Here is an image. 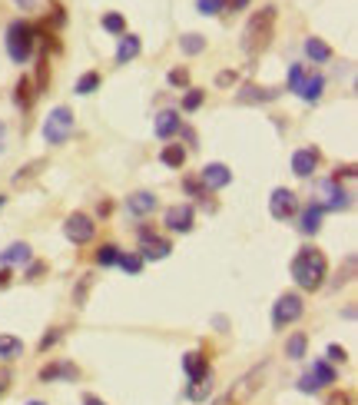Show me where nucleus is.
<instances>
[{"label": "nucleus", "mask_w": 358, "mask_h": 405, "mask_svg": "<svg viewBox=\"0 0 358 405\" xmlns=\"http://www.w3.org/2000/svg\"><path fill=\"white\" fill-rule=\"evenodd\" d=\"M325 276H328V263L325 256L312 249V246H302L292 259V279L302 292H315V289H322L325 286Z\"/></svg>", "instance_id": "nucleus-1"}, {"label": "nucleus", "mask_w": 358, "mask_h": 405, "mask_svg": "<svg viewBox=\"0 0 358 405\" xmlns=\"http://www.w3.org/2000/svg\"><path fill=\"white\" fill-rule=\"evenodd\" d=\"M272 24H275V7H262L259 14L249 17V24L242 31V50L249 57H259L268 47V40H272Z\"/></svg>", "instance_id": "nucleus-2"}, {"label": "nucleus", "mask_w": 358, "mask_h": 405, "mask_svg": "<svg viewBox=\"0 0 358 405\" xmlns=\"http://www.w3.org/2000/svg\"><path fill=\"white\" fill-rule=\"evenodd\" d=\"M266 372H268V362H259V365H253V369L242 375V379H239L236 386L225 392V395L216 405H246L255 395V392L266 386Z\"/></svg>", "instance_id": "nucleus-3"}, {"label": "nucleus", "mask_w": 358, "mask_h": 405, "mask_svg": "<svg viewBox=\"0 0 358 405\" xmlns=\"http://www.w3.org/2000/svg\"><path fill=\"white\" fill-rule=\"evenodd\" d=\"M33 44H37V33L27 20H14L7 27V53L14 63H27L30 53H33Z\"/></svg>", "instance_id": "nucleus-4"}, {"label": "nucleus", "mask_w": 358, "mask_h": 405, "mask_svg": "<svg viewBox=\"0 0 358 405\" xmlns=\"http://www.w3.org/2000/svg\"><path fill=\"white\" fill-rule=\"evenodd\" d=\"M74 133V113H70V106H57V110H50V117L44 120V140L50 147H63L67 140Z\"/></svg>", "instance_id": "nucleus-5"}, {"label": "nucleus", "mask_w": 358, "mask_h": 405, "mask_svg": "<svg viewBox=\"0 0 358 405\" xmlns=\"http://www.w3.org/2000/svg\"><path fill=\"white\" fill-rule=\"evenodd\" d=\"M302 313H305L302 296H298V292H282V296L275 299V306H272V326H275V329H289L292 322L302 319Z\"/></svg>", "instance_id": "nucleus-6"}, {"label": "nucleus", "mask_w": 358, "mask_h": 405, "mask_svg": "<svg viewBox=\"0 0 358 405\" xmlns=\"http://www.w3.org/2000/svg\"><path fill=\"white\" fill-rule=\"evenodd\" d=\"M315 203L322 206V213H345L348 206H352V193L345 190L342 183L325 180L322 186H318V199H315Z\"/></svg>", "instance_id": "nucleus-7"}, {"label": "nucleus", "mask_w": 358, "mask_h": 405, "mask_svg": "<svg viewBox=\"0 0 358 405\" xmlns=\"http://www.w3.org/2000/svg\"><path fill=\"white\" fill-rule=\"evenodd\" d=\"M63 236L70 242H76V246H83V242H90L96 236V223L90 220L87 213H70L67 223H63Z\"/></svg>", "instance_id": "nucleus-8"}, {"label": "nucleus", "mask_w": 358, "mask_h": 405, "mask_svg": "<svg viewBox=\"0 0 358 405\" xmlns=\"http://www.w3.org/2000/svg\"><path fill=\"white\" fill-rule=\"evenodd\" d=\"M335 379H339V375H335V369H332L328 362L318 359L309 372L298 379V392H318V389H325V386H332Z\"/></svg>", "instance_id": "nucleus-9"}, {"label": "nucleus", "mask_w": 358, "mask_h": 405, "mask_svg": "<svg viewBox=\"0 0 358 405\" xmlns=\"http://www.w3.org/2000/svg\"><path fill=\"white\" fill-rule=\"evenodd\" d=\"M268 213L275 216V220H292L298 213V196L292 193V190H285V186H279V190H272V196H268Z\"/></svg>", "instance_id": "nucleus-10"}, {"label": "nucleus", "mask_w": 358, "mask_h": 405, "mask_svg": "<svg viewBox=\"0 0 358 405\" xmlns=\"http://www.w3.org/2000/svg\"><path fill=\"white\" fill-rule=\"evenodd\" d=\"M169 240H163V236H156L149 226H143L139 229V259H166L169 256Z\"/></svg>", "instance_id": "nucleus-11"}, {"label": "nucleus", "mask_w": 358, "mask_h": 405, "mask_svg": "<svg viewBox=\"0 0 358 405\" xmlns=\"http://www.w3.org/2000/svg\"><path fill=\"white\" fill-rule=\"evenodd\" d=\"M193 220H196L193 203H176V206H169L163 216L166 229H173V233H189V229H193Z\"/></svg>", "instance_id": "nucleus-12"}, {"label": "nucleus", "mask_w": 358, "mask_h": 405, "mask_svg": "<svg viewBox=\"0 0 358 405\" xmlns=\"http://www.w3.org/2000/svg\"><path fill=\"white\" fill-rule=\"evenodd\" d=\"M199 183H203V190H223L232 183V170L225 163H206L199 173Z\"/></svg>", "instance_id": "nucleus-13"}, {"label": "nucleus", "mask_w": 358, "mask_h": 405, "mask_svg": "<svg viewBox=\"0 0 358 405\" xmlns=\"http://www.w3.org/2000/svg\"><path fill=\"white\" fill-rule=\"evenodd\" d=\"M318 163H322V153L315 150V147H302V150H296V156H292V173L302 176V180H309Z\"/></svg>", "instance_id": "nucleus-14"}, {"label": "nucleus", "mask_w": 358, "mask_h": 405, "mask_svg": "<svg viewBox=\"0 0 358 405\" xmlns=\"http://www.w3.org/2000/svg\"><path fill=\"white\" fill-rule=\"evenodd\" d=\"M57 379H63V382H76L80 379V369H76L74 362H50V365H44L40 369V382H57Z\"/></svg>", "instance_id": "nucleus-15"}, {"label": "nucleus", "mask_w": 358, "mask_h": 405, "mask_svg": "<svg viewBox=\"0 0 358 405\" xmlns=\"http://www.w3.org/2000/svg\"><path fill=\"white\" fill-rule=\"evenodd\" d=\"M282 90H272V87H255V83H246L242 90L236 93V104H272L279 100Z\"/></svg>", "instance_id": "nucleus-16"}, {"label": "nucleus", "mask_w": 358, "mask_h": 405, "mask_svg": "<svg viewBox=\"0 0 358 405\" xmlns=\"http://www.w3.org/2000/svg\"><path fill=\"white\" fill-rule=\"evenodd\" d=\"M156 136L160 140H169V136H176L182 130V117H179L176 110H163V113H156Z\"/></svg>", "instance_id": "nucleus-17"}, {"label": "nucleus", "mask_w": 358, "mask_h": 405, "mask_svg": "<svg viewBox=\"0 0 358 405\" xmlns=\"http://www.w3.org/2000/svg\"><path fill=\"white\" fill-rule=\"evenodd\" d=\"M182 369H186V375H189V382H199V379H209V359L203 356V352H186L182 356Z\"/></svg>", "instance_id": "nucleus-18"}, {"label": "nucleus", "mask_w": 358, "mask_h": 405, "mask_svg": "<svg viewBox=\"0 0 358 405\" xmlns=\"http://www.w3.org/2000/svg\"><path fill=\"white\" fill-rule=\"evenodd\" d=\"M322 90H325V76L322 74H305L302 87H298V97H302L305 104H318V100H322Z\"/></svg>", "instance_id": "nucleus-19"}, {"label": "nucleus", "mask_w": 358, "mask_h": 405, "mask_svg": "<svg viewBox=\"0 0 358 405\" xmlns=\"http://www.w3.org/2000/svg\"><path fill=\"white\" fill-rule=\"evenodd\" d=\"M139 50H143V40H139L136 33H123V37H119V47H117V63L123 67V63L136 60Z\"/></svg>", "instance_id": "nucleus-20"}, {"label": "nucleus", "mask_w": 358, "mask_h": 405, "mask_svg": "<svg viewBox=\"0 0 358 405\" xmlns=\"http://www.w3.org/2000/svg\"><path fill=\"white\" fill-rule=\"evenodd\" d=\"M322 216H325V213H322V206H318V203H309V206L302 210V220H298V229H302L305 236H315V233L322 229Z\"/></svg>", "instance_id": "nucleus-21"}, {"label": "nucleus", "mask_w": 358, "mask_h": 405, "mask_svg": "<svg viewBox=\"0 0 358 405\" xmlns=\"http://www.w3.org/2000/svg\"><path fill=\"white\" fill-rule=\"evenodd\" d=\"M0 263H3V266H27L30 246L27 242H10L7 249H0Z\"/></svg>", "instance_id": "nucleus-22"}, {"label": "nucleus", "mask_w": 358, "mask_h": 405, "mask_svg": "<svg viewBox=\"0 0 358 405\" xmlns=\"http://www.w3.org/2000/svg\"><path fill=\"white\" fill-rule=\"evenodd\" d=\"M126 210L133 213V216H146V213L156 210V196L149 193V190H139V193L126 196Z\"/></svg>", "instance_id": "nucleus-23"}, {"label": "nucleus", "mask_w": 358, "mask_h": 405, "mask_svg": "<svg viewBox=\"0 0 358 405\" xmlns=\"http://www.w3.org/2000/svg\"><path fill=\"white\" fill-rule=\"evenodd\" d=\"M305 57L315 63H328L332 60V47H328L322 37H309V40H305Z\"/></svg>", "instance_id": "nucleus-24"}, {"label": "nucleus", "mask_w": 358, "mask_h": 405, "mask_svg": "<svg viewBox=\"0 0 358 405\" xmlns=\"http://www.w3.org/2000/svg\"><path fill=\"white\" fill-rule=\"evenodd\" d=\"M160 163L173 166V170H182V163H186V150H182V143H169V147H163V153H160Z\"/></svg>", "instance_id": "nucleus-25"}, {"label": "nucleus", "mask_w": 358, "mask_h": 405, "mask_svg": "<svg viewBox=\"0 0 358 405\" xmlns=\"http://www.w3.org/2000/svg\"><path fill=\"white\" fill-rule=\"evenodd\" d=\"M24 356V342L17 336H0V359L3 362H14Z\"/></svg>", "instance_id": "nucleus-26"}, {"label": "nucleus", "mask_w": 358, "mask_h": 405, "mask_svg": "<svg viewBox=\"0 0 358 405\" xmlns=\"http://www.w3.org/2000/svg\"><path fill=\"white\" fill-rule=\"evenodd\" d=\"M179 50H182L186 57H196V53L206 50V37H203V33H186V37H179Z\"/></svg>", "instance_id": "nucleus-27"}, {"label": "nucleus", "mask_w": 358, "mask_h": 405, "mask_svg": "<svg viewBox=\"0 0 358 405\" xmlns=\"http://www.w3.org/2000/svg\"><path fill=\"white\" fill-rule=\"evenodd\" d=\"M305 349H309V336H305V332H292L289 342H285V356H289V359H302Z\"/></svg>", "instance_id": "nucleus-28"}, {"label": "nucleus", "mask_w": 358, "mask_h": 405, "mask_svg": "<svg viewBox=\"0 0 358 405\" xmlns=\"http://www.w3.org/2000/svg\"><path fill=\"white\" fill-rule=\"evenodd\" d=\"M93 90H100V74H96V70L83 74L80 80H76V87H74V93H80V97H90Z\"/></svg>", "instance_id": "nucleus-29"}, {"label": "nucleus", "mask_w": 358, "mask_h": 405, "mask_svg": "<svg viewBox=\"0 0 358 405\" xmlns=\"http://www.w3.org/2000/svg\"><path fill=\"white\" fill-rule=\"evenodd\" d=\"M33 83H30V76H24L20 83H17V93H14V100L17 106H24V110H30V104H33Z\"/></svg>", "instance_id": "nucleus-30"}, {"label": "nucleus", "mask_w": 358, "mask_h": 405, "mask_svg": "<svg viewBox=\"0 0 358 405\" xmlns=\"http://www.w3.org/2000/svg\"><path fill=\"white\" fill-rule=\"evenodd\" d=\"M117 259H119V249L113 246V242H103L100 249H96V266H117Z\"/></svg>", "instance_id": "nucleus-31"}, {"label": "nucleus", "mask_w": 358, "mask_h": 405, "mask_svg": "<svg viewBox=\"0 0 358 405\" xmlns=\"http://www.w3.org/2000/svg\"><path fill=\"white\" fill-rule=\"evenodd\" d=\"M119 270L130 272V276H139V270H143V259H139V253H119Z\"/></svg>", "instance_id": "nucleus-32"}, {"label": "nucleus", "mask_w": 358, "mask_h": 405, "mask_svg": "<svg viewBox=\"0 0 358 405\" xmlns=\"http://www.w3.org/2000/svg\"><path fill=\"white\" fill-rule=\"evenodd\" d=\"M103 31L106 33H117V37H123L126 33V20H123V14H103Z\"/></svg>", "instance_id": "nucleus-33"}, {"label": "nucleus", "mask_w": 358, "mask_h": 405, "mask_svg": "<svg viewBox=\"0 0 358 405\" xmlns=\"http://www.w3.org/2000/svg\"><path fill=\"white\" fill-rule=\"evenodd\" d=\"M209 392H212V375H209V379H199V382H189L186 395H189L193 402H199V399H206Z\"/></svg>", "instance_id": "nucleus-34"}, {"label": "nucleus", "mask_w": 358, "mask_h": 405, "mask_svg": "<svg viewBox=\"0 0 358 405\" xmlns=\"http://www.w3.org/2000/svg\"><path fill=\"white\" fill-rule=\"evenodd\" d=\"M90 286H93V272H83V276H80V286L74 289V302H76V306H87Z\"/></svg>", "instance_id": "nucleus-35"}, {"label": "nucleus", "mask_w": 358, "mask_h": 405, "mask_svg": "<svg viewBox=\"0 0 358 405\" xmlns=\"http://www.w3.org/2000/svg\"><path fill=\"white\" fill-rule=\"evenodd\" d=\"M196 10L203 17H216L225 10V0H196Z\"/></svg>", "instance_id": "nucleus-36"}, {"label": "nucleus", "mask_w": 358, "mask_h": 405, "mask_svg": "<svg viewBox=\"0 0 358 405\" xmlns=\"http://www.w3.org/2000/svg\"><path fill=\"white\" fill-rule=\"evenodd\" d=\"M302 80H305V67H302V63H292V67H289V90L298 93Z\"/></svg>", "instance_id": "nucleus-37"}, {"label": "nucleus", "mask_w": 358, "mask_h": 405, "mask_svg": "<svg viewBox=\"0 0 358 405\" xmlns=\"http://www.w3.org/2000/svg\"><path fill=\"white\" fill-rule=\"evenodd\" d=\"M203 100H206V93L203 90H189L186 97H182V110H189V113H193V110L203 106Z\"/></svg>", "instance_id": "nucleus-38"}, {"label": "nucleus", "mask_w": 358, "mask_h": 405, "mask_svg": "<svg viewBox=\"0 0 358 405\" xmlns=\"http://www.w3.org/2000/svg\"><path fill=\"white\" fill-rule=\"evenodd\" d=\"M40 170H44V160H33V163H27V166H24V170H20V173H17V176H14V183L30 180V176H37Z\"/></svg>", "instance_id": "nucleus-39"}, {"label": "nucleus", "mask_w": 358, "mask_h": 405, "mask_svg": "<svg viewBox=\"0 0 358 405\" xmlns=\"http://www.w3.org/2000/svg\"><path fill=\"white\" fill-rule=\"evenodd\" d=\"M173 87H189V70H182V67H176V70H169V76H166Z\"/></svg>", "instance_id": "nucleus-40"}, {"label": "nucleus", "mask_w": 358, "mask_h": 405, "mask_svg": "<svg viewBox=\"0 0 358 405\" xmlns=\"http://www.w3.org/2000/svg\"><path fill=\"white\" fill-rule=\"evenodd\" d=\"M352 402H355V399H352V392H332L325 405H352Z\"/></svg>", "instance_id": "nucleus-41"}, {"label": "nucleus", "mask_w": 358, "mask_h": 405, "mask_svg": "<svg viewBox=\"0 0 358 405\" xmlns=\"http://www.w3.org/2000/svg\"><path fill=\"white\" fill-rule=\"evenodd\" d=\"M182 186H186V193H189V196H206V190H203V183H199V180H193V176H186V180H182Z\"/></svg>", "instance_id": "nucleus-42"}, {"label": "nucleus", "mask_w": 358, "mask_h": 405, "mask_svg": "<svg viewBox=\"0 0 358 405\" xmlns=\"http://www.w3.org/2000/svg\"><path fill=\"white\" fill-rule=\"evenodd\" d=\"M60 339H63V332L60 329H53V332H46L44 339H40V352H46V349H50V345H57Z\"/></svg>", "instance_id": "nucleus-43"}, {"label": "nucleus", "mask_w": 358, "mask_h": 405, "mask_svg": "<svg viewBox=\"0 0 358 405\" xmlns=\"http://www.w3.org/2000/svg\"><path fill=\"white\" fill-rule=\"evenodd\" d=\"M236 80H239V74H236V70H223V74L216 76V87H232Z\"/></svg>", "instance_id": "nucleus-44"}, {"label": "nucleus", "mask_w": 358, "mask_h": 405, "mask_svg": "<svg viewBox=\"0 0 358 405\" xmlns=\"http://www.w3.org/2000/svg\"><path fill=\"white\" fill-rule=\"evenodd\" d=\"M46 67H50V60H40V67H37V93L46 87V74H50Z\"/></svg>", "instance_id": "nucleus-45"}, {"label": "nucleus", "mask_w": 358, "mask_h": 405, "mask_svg": "<svg viewBox=\"0 0 358 405\" xmlns=\"http://www.w3.org/2000/svg\"><path fill=\"white\" fill-rule=\"evenodd\" d=\"M328 359H332V362H345V359H348V352H345L342 345H328Z\"/></svg>", "instance_id": "nucleus-46"}, {"label": "nucleus", "mask_w": 358, "mask_h": 405, "mask_svg": "<svg viewBox=\"0 0 358 405\" xmlns=\"http://www.w3.org/2000/svg\"><path fill=\"white\" fill-rule=\"evenodd\" d=\"M355 173H358V170H355V166H352V163H348V166H339V173H335V176H332V180L339 183V180H342V176H345V180H352V176H355Z\"/></svg>", "instance_id": "nucleus-47"}, {"label": "nucleus", "mask_w": 358, "mask_h": 405, "mask_svg": "<svg viewBox=\"0 0 358 405\" xmlns=\"http://www.w3.org/2000/svg\"><path fill=\"white\" fill-rule=\"evenodd\" d=\"M46 272V263H30V270H27V279H40Z\"/></svg>", "instance_id": "nucleus-48"}, {"label": "nucleus", "mask_w": 358, "mask_h": 405, "mask_svg": "<svg viewBox=\"0 0 358 405\" xmlns=\"http://www.w3.org/2000/svg\"><path fill=\"white\" fill-rule=\"evenodd\" d=\"M253 0H225V10H232V14H239V10H246Z\"/></svg>", "instance_id": "nucleus-49"}, {"label": "nucleus", "mask_w": 358, "mask_h": 405, "mask_svg": "<svg viewBox=\"0 0 358 405\" xmlns=\"http://www.w3.org/2000/svg\"><path fill=\"white\" fill-rule=\"evenodd\" d=\"M7 389H10V369H0V399H3Z\"/></svg>", "instance_id": "nucleus-50"}, {"label": "nucleus", "mask_w": 358, "mask_h": 405, "mask_svg": "<svg viewBox=\"0 0 358 405\" xmlns=\"http://www.w3.org/2000/svg\"><path fill=\"white\" fill-rule=\"evenodd\" d=\"M7 286H10V270L3 266V270H0V289H7Z\"/></svg>", "instance_id": "nucleus-51"}, {"label": "nucleus", "mask_w": 358, "mask_h": 405, "mask_svg": "<svg viewBox=\"0 0 358 405\" xmlns=\"http://www.w3.org/2000/svg\"><path fill=\"white\" fill-rule=\"evenodd\" d=\"M83 405H106L103 399H96V395H83Z\"/></svg>", "instance_id": "nucleus-52"}, {"label": "nucleus", "mask_w": 358, "mask_h": 405, "mask_svg": "<svg viewBox=\"0 0 358 405\" xmlns=\"http://www.w3.org/2000/svg\"><path fill=\"white\" fill-rule=\"evenodd\" d=\"M17 7H24V10H30V7H33V3H37V0H14Z\"/></svg>", "instance_id": "nucleus-53"}, {"label": "nucleus", "mask_w": 358, "mask_h": 405, "mask_svg": "<svg viewBox=\"0 0 358 405\" xmlns=\"http://www.w3.org/2000/svg\"><path fill=\"white\" fill-rule=\"evenodd\" d=\"M3 143H7V126L0 123V150H3Z\"/></svg>", "instance_id": "nucleus-54"}, {"label": "nucleus", "mask_w": 358, "mask_h": 405, "mask_svg": "<svg viewBox=\"0 0 358 405\" xmlns=\"http://www.w3.org/2000/svg\"><path fill=\"white\" fill-rule=\"evenodd\" d=\"M3 203H7V196H0V210H3Z\"/></svg>", "instance_id": "nucleus-55"}, {"label": "nucleus", "mask_w": 358, "mask_h": 405, "mask_svg": "<svg viewBox=\"0 0 358 405\" xmlns=\"http://www.w3.org/2000/svg\"><path fill=\"white\" fill-rule=\"evenodd\" d=\"M27 405H46V402H37V399H33V402H27Z\"/></svg>", "instance_id": "nucleus-56"}]
</instances>
